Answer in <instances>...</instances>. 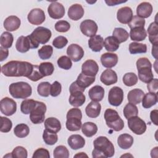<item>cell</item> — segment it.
<instances>
[{
  "mask_svg": "<svg viewBox=\"0 0 158 158\" xmlns=\"http://www.w3.org/2000/svg\"><path fill=\"white\" fill-rule=\"evenodd\" d=\"M74 157H88V156H87L85 152H78V154H77L76 155H75Z\"/></svg>",
  "mask_w": 158,
  "mask_h": 158,
  "instance_id": "003e7915",
  "label": "cell"
},
{
  "mask_svg": "<svg viewBox=\"0 0 158 158\" xmlns=\"http://www.w3.org/2000/svg\"><path fill=\"white\" fill-rule=\"evenodd\" d=\"M46 111V104L40 101H37L36 106L30 114V119L34 124H40L44 121Z\"/></svg>",
  "mask_w": 158,
  "mask_h": 158,
  "instance_id": "ba28073f",
  "label": "cell"
},
{
  "mask_svg": "<svg viewBox=\"0 0 158 158\" xmlns=\"http://www.w3.org/2000/svg\"><path fill=\"white\" fill-rule=\"evenodd\" d=\"M51 85L48 81H43L38 84L37 91L42 97H48L50 94Z\"/></svg>",
  "mask_w": 158,
  "mask_h": 158,
  "instance_id": "681fc988",
  "label": "cell"
},
{
  "mask_svg": "<svg viewBox=\"0 0 158 158\" xmlns=\"http://www.w3.org/2000/svg\"><path fill=\"white\" fill-rule=\"evenodd\" d=\"M144 95V93L143 90L138 88H135L128 92L127 99L130 103L136 105L141 102Z\"/></svg>",
  "mask_w": 158,
  "mask_h": 158,
  "instance_id": "f1b7e54d",
  "label": "cell"
},
{
  "mask_svg": "<svg viewBox=\"0 0 158 158\" xmlns=\"http://www.w3.org/2000/svg\"><path fill=\"white\" fill-rule=\"evenodd\" d=\"M67 143L71 149L77 150L84 147L85 139L80 135H72L69 137Z\"/></svg>",
  "mask_w": 158,
  "mask_h": 158,
  "instance_id": "7402d4cb",
  "label": "cell"
},
{
  "mask_svg": "<svg viewBox=\"0 0 158 158\" xmlns=\"http://www.w3.org/2000/svg\"><path fill=\"white\" fill-rule=\"evenodd\" d=\"M50 157V154L46 149L40 148L36 149L33 156L32 158H49Z\"/></svg>",
  "mask_w": 158,
  "mask_h": 158,
  "instance_id": "680465c9",
  "label": "cell"
},
{
  "mask_svg": "<svg viewBox=\"0 0 158 158\" xmlns=\"http://www.w3.org/2000/svg\"><path fill=\"white\" fill-rule=\"evenodd\" d=\"M84 12V9L81 5L74 4L69 8L68 16L70 19L76 21L83 17Z\"/></svg>",
  "mask_w": 158,
  "mask_h": 158,
  "instance_id": "603a6c76",
  "label": "cell"
},
{
  "mask_svg": "<svg viewBox=\"0 0 158 158\" xmlns=\"http://www.w3.org/2000/svg\"><path fill=\"white\" fill-rule=\"evenodd\" d=\"M52 52H53V48L50 45L43 46L38 51V56L42 60L49 59L52 56Z\"/></svg>",
  "mask_w": 158,
  "mask_h": 158,
  "instance_id": "bcb514c9",
  "label": "cell"
},
{
  "mask_svg": "<svg viewBox=\"0 0 158 158\" xmlns=\"http://www.w3.org/2000/svg\"><path fill=\"white\" fill-rule=\"evenodd\" d=\"M21 21L20 19L15 15H10L4 21V27L9 31L17 30L20 26Z\"/></svg>",
  "mask_w": 158,
  "mask_h": 158,
  "instance_id": "44dd1931",
  "label": "cell"
},
{
  "mask_svg": "<svg viewBox=\"0 0 158 158\" xmlns=\"http://www.w3.org/2000/svg\"><path fill=\"white\" fill-rule=\"evenodd\" d=\"M53 157L54 158H68L69 157V151L65 146L62 145L58 146L53 151Z\"/></svg>",
  "mask_w": 158,
  "mask_h": 158,
  "instance_id": "7dc6e473",
  "label": "cell"
},
{
  "mask_svg": "<svg viewBox=\"0 0 158 158\" xmlns=\"http://www.w3.org/2000/svg\"><path fill=\"white\" fill-rule=\"evenodd\" d=\"M51 36V31L48 28L43 27L36 28L30 35H28L31 43V49L38 48L40 44H46L49 41Z\"/></svg>",
  "mask_w": 158,
  "mask_h": 158,
  "instance_id": "3957f363",
  "label": "cell"
},
{
  "mask_svg": "<svg viewBox=\"0 0 158 158\" xmlns=\"http://www.w3.org/2000/svg\"><path fill=\"white\" fill-rule=\"evenodd\" d=\"M9 91L15 99H26L32 93V88L30 84L24 81L12 83L9 85Z\"/></svg>",
  "mask_w": 158,
  "mask_h": 158,
  "instance_id": "5b68a950",
  "label": "cell"
},
{
  "mask_svg": "<svg viewBox=\"0 0 158 158\" xmlns=\"http://www.w3.org/2000/svg\"><path fill=\"white\" fill-rule=\"evenodd\" d=\"M123 112L125 117L128 120L130 117L137 116L138 114V109L135 104L128 103L125 106Z\"/></svg>",
  "mask_w": 158,
  "mask_h": 158,
  "instance_id": "f6af8a7d",
  "label": "cell"
},
{
  "mask_svg": "<svg viewBox=\"0 0 158 158\" xmlns=\"http://www.w3.org/2000/svg\"><path fill=\"white\" fill-rule=\"evenodd\" d=\"M67 54L73 62H78L83 58L84 50L78 44H71L67 49Z\"/></svg>",
  "mask_w": 158,
  "mask_h": 158,
  "instance_id": "9a60e30c",
  "label": "cell"
},
{
  "mask_svg": "<svg viewBox=\"0 0 158 158\" xmlns=\"http://www.w3.org/2000/svg\"><path fill=\"white\" fill-rule=\"evenodd\" d=\"M101 62L104 67L110 69L115 66L117 64L118 56L114 53L106 52L101 55Z\"/></svg>",
  "mask_w": 158,
  "mask_h": 158,
  "instance_id": "ffe728a7",
  "label": "cell"
},
{
  "mask_svg": "<svg viewBox=\"0 0 158 158\" xmlns=\"http://www.w3.org/2000/svg\"><path fill=\"white\" fill-rule=\"evenodd\" d=\"M0 110L6 116L12 115L17 110L16 102L8 97L2 98L0 101Z\"/></svg>",
  "mask_w": 158,
  "mask_h": 158,
  "instance_id": "30bf717a",
  "label": "cell"
},
{
  "mask_svg": "<svg viewBox=\"0 0 158 158\" xmlns=\"http://www.w3.org/2000/svg\"><path fill=\"white\" fill-rule=\"evenodd\" d=\"M81 131L86 137H91L94 136L98 131L97 125L91 122L84 123L81 126Z\"/></svg>",
  "mask_w": 158,
  "mask_h": 158,
  "instance_id": "d590c367",
  "label": "cell"
},
{
  "mask_svg": "<svg viewBox=\"0 0 158 158\" xmlns=\"http://www.w3.org/2000/svg\"><path fill=\"white\" fill-rule=\"evenodd\" d=\"M14 41V37L12 33L8 31H4L0 37V43L2 47L9 48L12 46Z\"/></svg>",
  "mask_w": 158,
  "mask_h": 158,
  "instance_id": "60d3db41",
  "label": "cell"
},
{
  "mask_svg": "<svg viewBox=\"0 0 158 158\" xmlns=\"http://www.w3.org/2000/svg\"><path fill=\"white\" fill-rule=\"evenodd\" d=\"M152 56L157 59V45H152Z\"/></svg>",
  "mask_w": 158,
  "mask_h": 158,
  "instance_id": "03108f58",
  "label": "cell"
},
{
  "mask_svg": "<svg viewBox=\"0 0 158 158\" xmlns=\"http://www.w3.org/2000/svg\"><path fill=\"white\" fill-rule=\"evenodd\" d=\"M43 139L44 143L48 145H54L58 140V136L56 133L51 132L46 129L43 131Z\"/></svg>",
  "mask_w": 158,
  "mask_h": 158,
  "instance_id": "ee69618b",
  "label": "cell"
},
{
  "mask_svg": "<svg viewBox=\"0 0 158 158\" xmlns=\"http://www.w3.org/2000/svg\"><path fill=\"white\" fill-rule=\"evenodd\" d=\"M9 56V50L2 46L0 47V61L2 62Z\"/></svg>",
  "mask_w": 158,
  "mask_h": 158,
  "instance_id": "6125c7cd",
  "label": "cell"
},
{
  "mask_svg": "<svg viewBox=\"0 0 158 158\" xmlns=\"http://www.w3.org/2000/svg\"><path fill=\"white\" fill-rule=\"evenodd\" d=\"M128 126L133 133L138 135L143 134L146 130L145 122L138 116H134L128 118Z\"/></svg>",
  "mask_w": 158,
  "mask_h": 158,
  "instance_id": "9c48e42d",
  "label": "cell"
},
{
  "mask_svg": "<svg viewBox=\"0 0 158 158\" xmlns=\"http://www.w3.org/2000/svg\"><path fill=\"white\" fill-rule=\"evenodd\" d=\"M61 91H62V86L60 83L57 81H55L51 85L50 95L52 96V97H56L60 94Z\"/></svg>",
  "mask_w": 158,
  "mask_h": 158,
  "instance_id": "6f0895ef",
  "label": "cell"
},
{
  "mask_svg": "<svg viewBox=\"0 0 158 158\" xmlns=\"http://www.w3.org/2000/svg\"><path fill=\"white\" fill-rule=\"evenodd\" d=\"M88 46L94 52H99L104 46V39L100 35H94L88 40Z\"/></svg>",
  "mask_w": 158,
  "mask_h": 158,
  "instance_id": "83f0119b",
  "label": "cell"
},
{
  "mask_svg": "<svg viewBox=\"0 0 158 158\" xmlns=\"http://www.w3.org/2000/svg\"><path fill=\"white\" fill-rule=\"evenodd\" d=\"M93 157H111L114 155L115 149L112 143L106 136L98 137L93 142Z\"/></svg>",
  "mask_w": 158,
  "mask_h": 158,
  "instance_id": "7a4b0ae2",
  "label": "cell"
},
{
  "mask_svg": "<svg viewBox=\"0 0 158 158\" xmlns=\"http://www.w3.org/2000/svg\"><path fill=\"white\" fill-rule=\"evenodd\" d=\"M133 138L128 133L121 134L117 138L118 146L123 149H128L131 147L133 143Z\"/></svg>",
  "mask_w": 158,
  "mask_h": 158,
  "instance_id": "4dcf8cb0",
  "label": "cell"
},
{
  "mask_svg": "<svg viewBox=\"0 0 158 158\" xmlns=\"http://www.w3.org/2000/svg\"><path fill=\"white\" fill-rule=\"evenodd\" d=\"M80 28L83 35L88 37H92L96 35L98 27L94 20L86 19L81 22Z\"/></svg>",
  "mask_w": 158,
  "mask_h": 158,
  "instance_id": "7c38bea8",
  "label": "cell"
},
{
  "mask_svg": "<svg viewBox=\"0 0 158 158\" xmlns=\"http://www.w3.org/2000/svg\"><path fill=\"white\" fill-rule=\"evenodd\" d=\"M57 62L58 66L64 70H69L72 66V62L71 59L66 56H62L60 57L58 59Z\"/></svg>",
  "mask_w": 158,
  "mask_h": 158,
  "instance_id": "816d5d0a",
  "label": "cell"
},
{
  "mask_svg": "<svg viewBox=\"0 0 158 158\" xmlns=\"http://www.w3.org/2000/svg\"><path fill=\"white\" fill-rule=\"evenodd\" d=\"M129 36L132 41H141L147 36V33L144 28H135L130 30Z\"/></svg>",
  "mask_w": 158,
  "mask_h": 158,
  "instance_id": "836d02e7",
  "label": "cell"
},
{
  "mask_svg": "<svg viewBox=\"0 0 158 158\" xmlns=\"http://www.w3.org/2000/svg\"><path fill=\"white\" fill-rule=\"evenodd\" d=\"M152 12V6L148 2L140 3L136 8L137 15L141 18H148Z\"/></svg>",
  "mask_w": 158,
  "mask_h": 158,
  "instance_id": "cb8c5ba5",
  "label": "cell"
},
{
  "mask_svg": "<svg viewBox=\"0 0 158 158\" xmlns=\"http://www.w3.org/2000/svg\"><path fill=\"white\" fill-rule=\"evenodd\" d=\"M129 51L131 54L146 53L147 52V46L137 42H133L129 44Z\"/></svg>",
  "mask_w": 158,
  "mask_h": 158,
  "instance_id": "ab89813d",
  "label": "cell"
},
{
  "mask_svg": "<svg viewBox=\"0 0 158 158\" xmlns=\"http://www.w3.org/2000/svg\"><path fill=\"white\" fill-rule=\"evenodd\" d=\"M147 88H148V89L149 91V93L157 94V89H158V80H157V78L152 79L149 83H148Z\"/></svg>",
  "mask_w": 158,
  "mask_h": 158,
  "instance_id": "94428289",
  "label": "cell"
},
{
  "mask_svg": "<svg viewBox=\"0 0 158 158\" xmlns=\"http://www.w3.org/2000/svg\"><path fill=\"white\" fill-rule=\"evenodd\" d=\"M54 70V67L51 62H42L39 65V71L43 77L51 75Z\"/></svg>",
  "mask_w": 158,
  "mask_h": 158,
  "instance_id": "7bdbcfd3",
  "label": "cell"
},
{
  "mask_svg": "<svg viewBox=\"0 0 158 158\" xmlns=\"http://www.w3.org/2000/svg\"><path fill=\"white\" fill-rule=\"evenodd\" d=\"M95 77H89L81 73L75 81L76 83L82 89H85L86 88L89 86L95 81Z\"/></svg>",
  "mask_w": 158,
  "mask_h": 158,
  "instance_id": "d6a6232c",
  "label": "cell"
},
{
  "mask_svg": "<svg viewBox=\"0 0 158 158\" xmlns=\"http://www.w3.org/2000/svg\"><path fill=\"white\" fill-rule=\"evenodd\" d=\"M147 32L149 35V40L152 45L158 44V26L156 22H152L148 28Z\"/></svg>",
  "mask_w": 158,
  "mask_h": 158,
  "instance_id": "1f68e13d",
  "label": "cell"
},
{
  "mask_svg": "<svg viewBox=\"0 0 158 158\" xmlns=\"http://www.w3.org/2000/svg\"><path fill=\"white\" fill-rule=\"evenodd\" d=\"M49 15L54 19H59L65 15V8L64 6L57 1L51 2L48 8Z\"/></svg>",
  "mask_w": 158,
  "mask_h": 158,
  "instance_id": "5bb4252c",
  "label": "cell"
},
{
  "mask_svg": "<svg viewBox=\"0 0 158 158\" xmlns=\"http://www.w3.org/2000/svg\"><path fill=\"white\" fill-rule=\"evenodd\" d=\"M11 154L14 158H27L28 156L27 149L22 146L15 147L12 150Z\"/></svg>",
  "mask_w": 158,
  "mask_h": 158,
  "instance_id": "f5cc1de1",
  "label": "cell"
},
{
  "mask_svg": "<svg viewBox=\"0 0 158 158\" xmlns=\"http://www.w3.org/2000/svg\"><path fill=\"white\" fill-rule=\"evenodd\" d=\"M138 78L143 83H148L154 78L152 72V64L146 57H141L136 61Z\"/></svg>",
  "mask_w": 158,
  "mask_h": 158,
  "instance_id": "277c9868",
  "label": "cell"
},
{
  "mask_svg": "<svg viewBox=\"0 0 158 158\" xmlns=\"http://www.w3.org/2000/svg\"><path fill=\"white\" fill-rule=\"evenodd\" d=\"M99 70L97 62L92 59L86 60L81 66V73L89 77H95Z\"/></svg>",
  "mask_w": 158,
  "mask_h": 158,
  "instance_id": "2e32d148",
  "label": "cell"
},
{
  "mask_svg": "<svg viewBox=\"0 0 158 158\" xmlns=\"http://www.w3.org/2000/svg\"><path fill=\"white\" fill-rule=\"evenodd\" d=\"M138 77L133 72L125 73L123 77V82L127 86H132L136 85L138 82Z\"/></svg>",
  "mask_w": 158,
  "mask_h": 158,
  "instance_id": "c3c4849f",
  "label": "cell"
},
{
  "mask_svg": "<svg viewBox=\"0 0 158 158\" xmlns=\"http://www.w3.org/2000/svg\"><path fill=\"white\" fill-rule=\"evenodd\" d=\"M70 25L66 20H59L55 24V29L58 32H67L70 30Z\"/></svg>",
  "mask_w": 158,
  "mask_h": 158,
  "instance_id": "11a10c76",
  "label": "cell"
},
{
  "mask_svg": "<svg viewBox=\"0 0 158 158\" xmlns=\"http://www.w3.org/2000/svg\"><path fill=\"white\" fill-rule=\"evenodd\" d=\"M66 128L70 131H78L81 128L82 113L80 109L77 107L70 109L67 113Z\"/></svg>",
  "mask_w": 158,
  "mask_h": 158,
  "instance_id": "8992f818",
  "label": "cell"
},
{
  "mask_svg": "<svg viewBox=\"0 0 158 158\" xmlns=\"http://www.w3.org/2000/svg\"><path fill=\"white\" fill-rule=\"evenodd\" d=\"M128 25L130 29L135 28H144L145 20L138 15H134L130 22L128 23Z\"/></svg>",
  "mask_w": 158,
  "mask_h": 158,
  "instance_id": "f907efd6",
  "label": "cell"
},
{
  "mask_svg": "<svg viewBox=\"0 0 158 158\" xmlns=\"http://www.w3.org/2000/svg\"><path fill=\"white\" fill-rule=\"evenodd\" d=\"M0 118L1 123L0 131L2 133H8L10 131L12 127V121L9 118L2 116H1Z\"/></svg>",
  "mask_w": 158,
  "mask_h": 158,
  "instance_id": "db71d44e",
  "label": "cell"
},
{
  "mask_svg": "<svg viewBox=\"0 0 158 158\" xmlns=\"http://www.w3.org/2000/svg\"><path fill=\"white\" fill-rule=\"evenodd\" d=\"M112 36L118 41L119 43L126 41L129 37V34L123 28H115L112 33Z\"/></svg>",
  "mask_w": 158,
  "mask_h": 158,
  "instance_id": "f35d334b",
  "label": "cell"
},
{
  "mask_svg": "<svg viewBox=\"0 0 158 158\" xmlns=\"http://www.w3.org/2000/svg\"><path fill=\"white\" fill-rule=\"evenodd\" d=\"M106 3L107 4V6H116L117 4L123 3V2H127V1H118V0H109V1H105Z\"/></svg>",
  "mask_w": 158,
  "mask_h": 158,
  "instance_id": "e7e4bbea",
  "label": "cell"
},
{
  "mask_svg": "<svg viewBox=\"0 0 158 158\" xmlns=\"http://www.w3.org/2000/svg\"><path fill=\"white\" fill-rule=\"evenodd\" d=\"M104 89L101 86L96 85L89 89L88 95L91 101L99 102L102 100L104 96Z\"/></svg>",
  "mask_w": 158,
  "mask_h": 158,
  "instance_id": "4316f807",
  "label": "cell"
},
{
  "mask_svg": "<svg viewBox=\"0 0 158 158\" xmlns=\"http://www.w3.org/2000/svg\"><path fill=\"white\" fill-rule=\"evenodd\" d=\"M142 106L145 109H149L154 106L157 102V94L148 93L144 95L142 99Z\"/></svg>",
  "mask_w": 158,
  "mask_h": 158,
  "instance_id": "e575fe53",
  "label": "cell"
},
{
  "mask_svg": "<svg viewBox=\"0 0 158 158\" xmlns=\"http://www.w3.org/2000/svg\"><path fill=\"white\" fill-rule=\"evenodd\" d=\"M34 65L27 61L11 60L1 67V72L6 77H30Z\"/></svg>",
  "mask_w": 158,
  "mask_h": 158,
  "instance_id": "6da1fadb",
  "label": "cell"
},
{
  "mask_svg": "<svg viewBox=\"0 0 158 158\" xmlns=\"http://www.w3.org/2000/svg\"><path fill=\"white\" fill-rule=\"evenodd\" d=\"M133 17V11L129 7L120 8L117 12V19L119 22L123 24H128Z\"/></svg>",
  "mask_w": 158,
  "mask_h": 158,
  "instance_id": "e0dca14e",
  "label": "cell"
},
{
  "mask_svg": "<svg viewBox=\"0 0 158 158\" xmlns=\"http://www.w3.org/2000/svg\"><path fill=\"white\" fill-rule=\"evenodd\" d=\"M70 95L69 99V103L71 106L78 107L81 106L86 101V97L83 92L80 91H73L70 92Z\"/></svg>",
  "mask_w": 158,
  "mask_h": 158,
  "instance_id": "ac0fdd59",
  "label": "cell"
},
{
  "mask_svg": "<svg viewBox=\"0 0 158 158\" xmlns=\"http://www.w3.org/2000/svg\"><path fill=\"white\" fill-rule=\"evenodd\" d=\"M101 110V104L98 102L92 101L86 106L85 108V112L88 117L94 118L99 115Z\"/></svg>",
  "mask_w": 158,
  "mask_h": 158,
  "instance_id": "484cf974",
  "label": "cell"
},
{
  "mask_svg": "<svg viewBox=\"0 0 158 158\" xmlns=\"http://www.w3.org/2000/svg\"><path fill=\"white\" fill-rule=\"evenodd\" d=\"M157 113L158 111L157 109L153 110L151 112L150 114V118H151V122L155 125H157Z\"/></svg>",
  "mask_w": 158,
  "mask_h": 158,
  "instance_id": "be15d7a7",
  "label": "cell"
},
{
  "mask_svg": "<svg viewBox=\"0 0 158 158\" xmlns=\"http://www.w3.org/2000/svg\"><path fill=\"white\" fill-rule=\"evenodd\" d=\"M123 100V91L118 86H114L109 91L108 101L113 106H120Z\"/></svg>",
  "mask_w": 158,
  "mask_h": 158,
  "instance_id": "8fae6325",
  "label": "cell"
},
{
  "mask_svg": "<svg viewBox=\"0 0 158 158\" xmlns=\"http://www.w3.org/2000/svg\"><path fill=\"white\" fill-rule=\"evenodd\" d=\"M42 78H43V77L42 76V75L40 73V72L39 71V66L35 65L31 75L30 77H28V78L33 81H37L40 80V79H41Z\"/></svg>",
  "mask_w": 158,
  "mask_h": 158,
  "instance_id": "91938a15",
  "label": "cell"
},
{
  "mask_svg": "<svg viewBox=\"0 0 158 158\" xmlns=\"http://www.w3.org/2000/svg\"><path fill=\"white\" fill-rule=\"evenodd\" d=\"M15 48L16 49L21 53H25L28 51L30 49H31V43L28 36H20L19 37L15 43Z\"/></svg>",
  "mask_w": 158,
  "mask_h": 158,
  "instance_id": "d4e9b609",
  "label": "cell"
},
{
  "mask_svg": "<svg viewBox=\"0 0 158 158\" xmlns=\"http://www.w3.org/2000/svg\"><path fill=\"white\" fill-rule=\"evenodd\" d=\"M68 43V40L67 38L63 36H59L54 39L52 41V45L57 49H62L64 48Z\"/></svg>",
  "mask_w": 158,
  "mask_h": 158,
  "instance_id": "9f6ffc18",
  "label": "cell"
},
{
  "mask_svg": "<svg viewBox=\"0 0 158 158\" xmlns=\"http://www.w3.org/2000/svg\"><path fill=\"white\" fill-rule=\"evenodd\" d=\"M37 104V101L33 99H25L20 105V110L24 114H29L31 110L35 108Z\"/></svg>",
  "mask_w": 158,
  "mask_h": 158,
  "instance_id": "74e56055",
  "label": "cell"
},
{
  "mask_svg": "<svg viewBox=\"0 0 158 158\" xmlns=\"http://www.w3.org/2000/svg\"><path fill=\"white\" fill-rule=\"evenodd\" d=\"M101 81L107 86L115 84L117 81V75L112 69H106L102 72L100 77Z\"/></svg>",
  "mask_w": 158,
  "mask_h": 158,
  "instance_id": "d6986e66",
  "label": "cell"
},
{
  "mask_svg": "<svg viewBox=\"0 0 158 158\" xmlns=\"http://www.w3.org/2000/svg\"><path fill=\"white\" fill-rule=\"evenodd\" d=\"M104 46L107 51L114 52L118 49L120 43L113 36H109L105 38Z\"/></svg>",
  "mask_w": 158,
  "mask_h": 158,
  "instance_id": "8d00e7d4",
  "label": "cell"
},
{
  "mask_svg": "<svg viewBox=\"0 0 158 158\" xmlns=\"http://www.w3.org/2000/svg\"><path fill=\"white\" fill-rule=\"evenodd\" d=\"M104 119L107 127L115 131H119L124 127L123 120L114 109H107L104 112Z\"/></svg>",
  "mask_w": 158,
  "mask_h": 158,
  "instance_id": "52a82bcc",
  "label": "cell"
},
{
  "mask_svg": "<svg viewBox=\"0 0 158 158\" xmlns=\"http://www.w3.org/2000/svg\"><path fill=\"white\" fill-rule=\"evenodd\" d=\"M27 19L28 22L35 25H38L43 23L46 19L44 12L40 8H35L28 13Z\"/></svg>",
  "mask_w": 158,
  "mask_h": 158,
  "instance_id": "4fadbf2b",
  "label": "cell"
},
{
  "mask_svg": "<svg viewBox=\"0 0 158 158\" xmlns=\"http://www.w3.org/2000/svg\"><path fill=\"white\" fill-rule=\"evenodd\" d=\"M45 128L53 133H57L61 129V124L60 121L55 117H49L44 121Z\"/></svg>",
  "mask_w": 158,
  "mask_h": 158,
  "instance_id": "f546056e",
  "label": "cell"
},
{
  "mask_svg": "<svg viewBox=\"0 0 158 158\" xmlns=\"http://www.w3.org/2000/svg\"><path fill=\"white\" fill-rule=\"evenodd\" d=\"M15 135L19 138H22L27 136L30 133L28 126L25 123H20L15 126L14 129Z\"/></svg>",
  "mask_w": 158,
  "mask_h": 158,
  "instance_id": "b9f144b4",
  "label": "cell"
}]
</instances>
